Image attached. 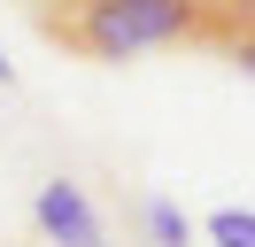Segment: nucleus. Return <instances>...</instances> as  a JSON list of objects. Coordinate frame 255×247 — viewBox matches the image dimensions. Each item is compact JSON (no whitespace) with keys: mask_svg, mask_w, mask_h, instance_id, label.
I'll use <instances>...</instances> for the list:
<instances>
[{"mask_svg":"<svg viewBox=\"0 0 255 247\" xmlns=\"http://www.w3.org/2000/svg\"><path fill=\"white\" fill-rule=\"evenodd\" d=\"M209 240L217 247H255V209H217L209 216Z\"/></svg>","mask_w":255,"mask_h":247,"instance_id":"4","label":"nucleus"},{"mask_svg":"<svg viewBox=\"0 0 255 247\" xmlns=\"http://www.w3.org/2000/svg\"><path fill=\"white\" fill-rule=\"evenodd\" d=\"M39 31L85 62H131L155 46H232L255 39V0H39Z\"/></svg>","mask_w":255,"mask_h":247,"instance_id":"1","label":"nucleus"},{"mask_svg":"<svg viewBox=\"0 0 255 247\" xmlns=\"http://www.w3.org/2000/svg\"><path fill=\"white\" fill-rule=\"evenodd\" d=\"M147 232H155V247H193V224L178 201H147Z\"/></svg>","mask_w":255,"mask_h":247,"instance_id":"3","label":"nucleus"},{"mask_svg":"<svg viewBox=\"0 0 255 247\" xmlns=\"http://www.w3.org/2000/svg\"><path fill=\"white\" fill-rule=\"evenodd\" d=\"M232 62H240V70L255 77V39H248V46H232Z\"/></svg>","mask_w":255,"mask_h":247,"instance_id":"5","label":"nucleus"},{"mask_svg":"<svg viewBox=\"0 0 255 247\" xmlns=\"http://www.w3.org/2000/svg\"><path fill=\"white\" fill-rule=\"evenodd\" d=\"M31 216H39V232H47L54 247H109V232H101L85 185H70V178H47V185H39Z\"/></svg>","mask_w":255,"mask_h":247,"instance_id":"2","label":"nucleus"},{"mask_svg":"<svg viewBox=\"0 0 255 247\" xmlns=\"http://www.w3.org/2000/svg\"><path fill=\"white\" fill-rule=\"evenodd\" d=\"M8 77H16V70H8V54H0V85H8Z\"/></svg>","mask_w":255,"mask_h":247,"instance_id":"6","label":"nucleus"}]
</instances>
